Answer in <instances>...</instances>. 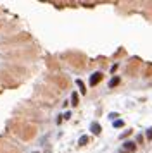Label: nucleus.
Listing matches in <instances>:
<instances>
[{"label":"nucleus","instance_id":"nucleus-8","mask_svg":"<svg viewBox=\"0 0 152 153\" xmlns=\"http://www.w3.org/2000/svg\"><path fill=\"white\" fill-rule=\"evenodd\" d=\"M112 126H114V127H116V129H118V127H123V126H125V122H123V121H121V119H116V121H114V122H112Z\"/></svg>","mask_w":152,"mask_h":153},{"label":"nucleus","instance_id":"nucleus-2","mask_svg":"<svg viewBox=\"0 0 152 153\" xmlns=\"http://www.w3.org/2000/svg\"><path fill=\"white\" fill-rule=\"evenodd\" d=\"M135 148H137V146H135V143H133V141H126V143L123 145V152H125V153L135 152Z\"/></svg>","mask_w":152,"mask_h":153},{"label":"nucleus","instance_id":"nucleus-10","mask_svg":"<svg viewBox=\"0 0 152 153\" xmlns=\"http://www.w3.org/2000/svg\"><path fill=\"white\" fill-rule=\"evenodd\" d=\"M116 117H118V114H116V112H112V114H109V119H112V121H116Z\"/></svg>","mask_w":152,"mask_h":153},{"label":"nucleus","instance_id":"nucleus-6","mask_svg":"<svg viewBox=\"0 0 152 153\" xmlns=\"http://www.w3.org/2000/svg\"><path fill=\"white\" fill-rule=\"evenodd\" d=\"M71 105H73V107L78 105V93H73V95H71Z\"/></svg>","mask_w":152,"mask_h":153},{"label":"nucleus","instance_id":"nucleus-13","mask_svg":"<svg viewBox=\"0 0 152 153\" xmlns=\"http://www.w3.org/2000/svg\"><path fill=\"white\" fill-rule=\"evenodd\" d=\"M33 153H40V152H33Z\"/></svg>","mask_w":152,"mask_h":153},{"label":"nucleus","instance_id":"nucleus-1","mask_svg":"<svg viewBox=\"0 0 152 153\" xmlns=\"http://www.w3.org/2000/svg\"><path fill=\"white\" fill-rule=\"evenodd\" d=\"M102 81V72H93L90 76V86H97Z\"/></svg>","mask_w":152,"mask_h":153},{"label":"nucleus","instance_id":"nucleus-9","mask_svg":"<svg viewBox=\"0 0 152 153\" xmlns=\"http://www.w3.org/2000/svg\"><path fill=\"white\" fill-rule=\"evenodd\" d=\"M147 140H149V141H152V127H149V129H147Z\"/></svg>","mask_w":152,"mask_h":153},{"label":"nucleus","instance_id":"nucleus-11","mask_svg":"<svg viewBox=\"0 0 152 153\" xmlns=\"http://www.w3.org/2000/svg\"><path fill=\"white\" fill-rule=\"evenodd\" d=\"M130 134H132V131H130V129H128V131H126V133H123V136H121V138H126V136H130Z\"/></svg>","mask_w":152,"mask_h":153},{"label":"nucleus","instance_id":"nucleus-5","mask_svg":"<svg viewBox=\"0 0 152 153\" xmlns=\"http://www.w3.org/2000/svg\"><path fill=\"white\" fill-rule=\"evenodd\" d=\"M118 84H119V78H118V76L109 81V88H114V86H118Z\"/></svg>","mask_w":152,"mask_h":153},{"label":"nucleus","instance_id":"nucleus-12","mask_svg":"<svg viewBox=\"0 0 152 153\" xmlns=\"http://www.w3.org/2000/svg\"><path fill=\"white\" fill-rule=\"evenodd\" d=\"M62 117H64V119H69V117H71V112H66V114H64Z\"/></svg>","mask_w":152,"mask_h":153},{"label":"nucleus","instance_id":"nucleus-3","mask_svg":"<svg viewBox=\"0 0 152 153\" xmlns=\"http://www.w3.org/2000/svg\"><path fill=\"white\" fill-rule=\"evenodd\" d=\"M90 131H92L93 134H100L102 127H100V124H99V122H92V126H90Z\"/></svg>","mask_w":152,"mask_h":153},{"label":"nucleus","instance_id":"nucleus-4","mask_svg":"<svg viewBox=\"0 0 152 153\" xmlns=\"http://www.w3.org/2000/svg\"><path fill=\"white\" fill-rule=\"evenodd\" d=\"M76 86L80 88V91H81V95H85V93H87V88H85V83H83L81 79H76Z\"/></svg>","mask_w":152,"mask_h":153},{"label":"nucleus","instance_id":"nucleus-7","mask_svg":"<svg viewBox=\"0 0 152 153\" xmlns=\"http://www.w3.org/2000/svg\"><path fill=\"white\" fill-rule=\"evenodd\" d=\"M87 143H88V136H81V138L78 140V145H80V146H85Z\"/></svg>","mask_w":152,"mask_h":153}]
</instances>
